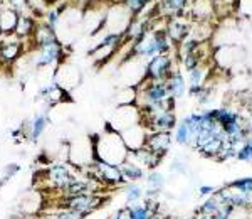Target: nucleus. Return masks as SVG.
Here are the masks:
<instances>
[{
  "label": "nucleus",
  "instance_id": "f257e3e1",
  "mask_svg": "<svg viewBox=\"0 0 252 219\" xmlns=\"http://www.w3.org/2000/svg\"><path fill=\"white\" fill-rule=\"evenodd\" d=\"M94 145V159L96 162H103L108 165H115L120 167L121 164H125L128 159L129 150L126 148L121 135L115 130H111L106 125V130L101 135H93L89 137Z\"/></svg>",
  "mask_w": 252,
  "mask_h": 219
},
{
  "label": "nucleus",
  "instance_id": "f03ea898",
  "mask_svg": "<svg viewBox=\"0 0 252 219\" xmlns=\"http://www.w3.org/2000/svg\"><path fill=\"white\" fill-rule=\"evenodd\" d=\"M133 14L126 9L125 3H113L111 9L106 12V20H104V29L108 34H120L123 36L128 31L129 24L133 22Z\"/></svg>",
  "mask_w": 252,
  "mask_h": 219
},
{
  "label": "nucleus",
  "instance_id": "7ed1b4c3",
  "mask_svg": "<svg viewBox=\"0 0 252 219\" xmlns=\"http://www.w3.org/2000/svg\"><path fill=\"white\" fill-rule=\"evenodd\" d=\"M177 71L178 70H177V66H175V61L172 59V56L160 54L148 61V64L145 66V78L150 81L165 83V81Z\"/></svg>",
  "mask_w": 252,
  "mask_h": 219
},
{
  "label": "nucleus",
  "instance_id": "20e7f679",
  "mask_svg": "<svg viewBox=\"0 0 252 219\" xmlns=\"http://www.w3.org/2000/svg\"><path fill=\"white\" fill-rule=\"evenodd\" d=\"M141 123V111L136 105H128V107H118L113 115V118L108 121V127L115 132L121 133L123 130L133 127V125Z\"/></svg>",
  "mask_w": 252,
  "mask_h": 219
},
{
  "label": "nucleus",
  "instance_id": "39448f33",
  "mask_svg": "<svg viewBox=\"0 0 252 219\" xmlns=\"http://www.w3.org/2000/svg\"><path fill=\"white\" fill-rule=\"evenodd\" d=\"M69 160L78 167H89L94 159V145L91 139H78L69 145Z\"/></svg>",
  "mask_w": 252,
  "mask_h": 219
},
{
  "label": "nucleus",
  "instance_id": "423d86ee",
  "mask_svg": "<svg viewBox=\"0 0 252 219\" xmlns=\"http://www.w3.org/2000/svg\"><path fill=\"white\" fill-rule=\"evenodd\" d=\"M54 81L59 88L64 91H71L74 86H78L81 81V73L74 64L71 63H61L58 70L54 71Z\"/></svg>",
  "mask_w": 252,
  "mask_h": 219
},
{
  "label": "nucleus",
  "instance_id": "0eeeda50",
  "mask_svg": "<svg viewBox=\"0 0 252 219\" xmlns=\"http://www.w3.org/2000/svg\"><path fill=\"white\" fill-rule=\"evenodd\" d=\"M192 17L182 15V17H173L170 19V22L166 24V34L168 37L173 40V44H180L184 42L187 37H190V31H192Z\"/></svg>",
  "mask_w": 252,
  "mask_h": 219
},
{
  "label": "nucleus",
  "instance_id": "6e6552de",
  "mask_svg": "<svg viewBox=\"0 0 252 219\" xmlns=\"http://www.w3.org/2000/svg\"><path fill=\"white\" fill-rule=\"evenodd\" d=\"M148 130L145 128V125L138 123V125H133V127L123 130L120 133L121 139H123L126 148L129 152H136V150L143 148L146 145V139H148Z\"/></svg>",
  "mask_w": 252,
  "mask_h": 219
},
{
  "label": "nucleus",
  "instance_id": "1a4fd4ad",
  "mask_svg": "<svg viewBox=\"0 0 252 219\" xmlns=\"http://www.w3.org/2000/svg\"><path fill=\"white\" fill-rule=\"evenodd\" d=\"M20 14L12 7L9 0H2L0 2V29H2V36L14 34L17 29Z\"/></svg>",
  "mask_w": 252,
  "mask_h": 219
},
{
  "label": "nucleus",
  "instance_id": "9d476101",
  "mask_svg": "<svg viewBox=\"0 0 252 219\" xmlns=\"http://www.w3.org/2000/svg\"><path fill=\"white\" fill-rule=\"evenodd\" d=\"M170 145H172V133H148L145 147L152 150L157 157L163 159L168 153Z\"/></svg>",
  "mask_w": 252,
  "mask_h": 219
},
{
  "label": "nucleus",
  "instance_id": "9b49d317",
  "mask_svg": "<svg viewBox=\"0 0 252 219\" xmlns=\"http://www.w3.org/2000/svg\"><path fill=\"white\" fill-rule=\"evenodd\" d=\"M190 17L192 20H200V22H212L215 17V3L212 0H192Z\"/></svg>",
  "mask_w": 252,
  "mask_h": 219
},
{
  "label": "nucleus",
  "instance_id": "f8f14e48",
  "mask_svg": "<svg viewBox=\"0 0 252 219\" xmlns=\"http://www.w3.org/2000/svg\"><path fill=\"white\" fill-rule=\"evenodd\" d=\"M190 3L192 0H160L158 9L168 15L170 19L182 17V15H190Z\"/></svg>",
  "mask_w": 252,
  "mask_h": 219
},
{
  "label": "nucleus",
  "instance_id": "ddd939ff",
  "mask_svg": "<svg viewBox=\"0 0 252 219\" xmlns=\"http://www.w3.org/2000/svg\"><path fill=\"white\" fill-rule=\"evenodd\" d=\"M120 170H121V176H123V181L126 184H129V182H138L145 177V169L140 167L136 162H133L129 159H126L125 164L120 165Z\"/></svg>",
  "mask_w": 252,
  "mask_h": 219
},
{
  "label": "nucleus",
  "instance_id": "4468645a",
  "mask_svg": "<svg viewBox=\"0 0 252 219\" xmlns=\"http://www.w3.org/2000/svg\"><path fill=\"white\" fill-rule=\"evenodd\" d=\"M165 84H166V90H168L172 98L178 100V98H182V96L185 95V90H187L185 78H184V74H182L180 71L173 73V74L165 81Z\"/></svg>",
  "mask_w": 252,
  "mask_h": 219
},
{
  "label": "nucleus",
  "instance_id": "2eb2a0df",
  "mask_svg": "<svg viewBox=\"0 0 252 219\" xmlns=\"http://www.w3.org/2000/svg\"><path fill=\"white\" fill-rule=\"evenodd\" d=\"M126 211L129 214V219H152V216L155 214L148 201H138L133 202V204H128Z\"/></svg>",
  "mask_w": 252,
  "mask_h": 219
},
{
  "label": "nucleus",
  "instance_id": "dca6fc26",
  "mask_svg": "<svg viewBox=\"0 0 252 219\" xmlns=\"http://www.w3.org/2000/svg\"><path fill=\"white\" fill-rule=\"evenodd\" d=\"M29 127H27V135H29L31 140H37L40 135H42L44 132H46L47 125H49V118L44 113H39V115H35L34 118H32L29 123Z\"/></svg>",
  "mask_w": 252,
  "mask_h": 219
},
{
  "label": "nucleus",
  "instance_id": "f3484780",
  "mask_svg": "<svg viewBox=\"0 0 252 219\" xmlns=\"http://www.w3.org/2000/svg\"><path fill=\"white\" fill-rule=\"evenodd\" d=\"M209 71L210 68L207 64H200L195 70L189 71V83H190V90H198V88L205 86V81L209 78Z\"/></svg>",
  "mask_w": 252,
  "mask_h": 219
},
{
  "label": "nucleus",
  "instance_id": "a211bd4d",
  "mask_svg": "<svg viewBox=\"0 0 252 219\" xmlns=\"http://www.w3.org/2000/svg\"><path fill=\"white\" fill-rule=\"evenodd\" d=\"M35 27H37V22H35L34 19L29 17V15H22V14H20L17 29H15L14 34L17 36L20 40L27 39V37H32V34H34Z\"/></svg>",
  "mask_w": 252,
  "mask_h": 219
},
{
  "label": "nucleus",
  "instance_id": "6ab92c4d",
  "mask_svg": "<svg viewBox=\"0 0 252 219\" xmlns=\"http://www.w3.org/2000/svg\"><path fill=\"white\" fill-rule=\"evenodd\" d=\"M40 204H42V196L39 192H29L20 201V209L22 214H35L40 209Z\"/></svg>",
  "mask_w": 252,
  "mask_h": 219
},
{
  "label": "nucleus",
  "instance_id": "aec40b11",
  "mask_svg": "<svg viewBox=\"0 0 252 219\" xmlns=\"http://www.w3.org/2000/svg\"><path fill=\"white\" fill-rule=\"evenodd\" d=\"M163 185H165V176L161 172L153 169L146 174V194H148V196L158 194V190H161Z\"/></svg>",
  "mask_w": 252,
  "mask_h": 219
},
{
  "label": "nucleus",
  "instance_id": "412c9836",
  "mask_svg": "<svg viewBox=\"0 0 252 219\" xmlns=\"http://www.w3.org/2000/svg\"><path fill=\"white\" fill-rule=\"evenodd\" d=\"M143 194H145V190L141 189V185L136 184V182H129V184L125 185V196H126V202H128V204L143 201Z\"/></svg>",
  "mask_w": 252,
  "mask_h": 219
},
{
  "label": "nucleus",
  "instance_id": "4be33fe9",
  "mask_svg": "<svg viewBox=\"0 0 252 219\" xmlns=\"http://www.w3.org/2000/svg\"><path fill=\"white\" fill-rule=\"evenodd\" d=\"M118 107H128V105H136V88H123L116 95Z\"/></svg>",
  "mask_w": 252,
  "mask_h": 219
},
{
  "label": "nucleus",
  "instance_id": "5701e85b",
  "mask_svg": "<svg viewBox=\"0 0 252 219\" xmlns=\"http://www.w3.org/2000/svg\"><path fill=\"white\" fill-rule=\"evenodd\" d=\"M153 0H123V3L126 5V9L133 14V17H138V15L145 14V9L150 7Z\"/></svg>",
  "mask_w": 252,
  "mask_h": 219
},
{
  "label": "nucleus",
  "instance_id": "b1692460",
  "mask_svg": "<svg viewBox=\"0 0 252 219\" xmlns=\"http://www.w3.org/2000/svg\"><path fill=\"white\" fill-rule=\"evenodd\" d=\"M235 159L239 162H252V133L247 137V140L244 142L241 147L237 148Z\"/></svg>",
  "mask_w": 252,
  "mask_h": 219
},
{
  "label": "nucleus",
  "instance_id": "393cba45",
  "mask_svg": "<svg viewBox=\"0 0 252 219\" xmlns=\"http://www.w3.org/2000/svg\"><path fill=\"white\" fill-rule=\"evenodd\" d=\"M230 187L239 190V192L246 194V196H252V177H241L230 182Z\"/></svg>",
  "mask_w": 252,
  "mask_h": 219
},
{
  "label": "nucleus",
  "instance_id": "a878e982",
  "mask_svg": "<svg viewBox=\"0 0 252 219\" xmlns=\"http://www.w3.org/2000/svg\"><path fill=\"white\" fill-rule=\"evenodd\" d=\"M187 169H189V165H187V160L184 157H175L172 165H170V170L175 174H187Z\"/></svg>",
  "mask_w": 252,
  "mask_h": 219
},
{
  "label": "nucleus",
  "instance_id": "bb28decb",
  "mask_svg": "<svg viewBox=\"0 0 252 219\" xmlns=\"http://www.w3.org/2000/svg\"><path fill=\"white\" fill-rule=\"evenodd\" d=\"M227 219H249V209L235 208L232 213L229 214V218Z\"/></svg>",
  "mask_w": 252,
  "mask_h": 219
},
{
  "label": "nucleus",
  "instance_id": "cd10ccee",
  "mask_svg": "<svg viewBox=\"0 0 252 219\" xmlns=\"http://www.w3.org/2000/svg\"><path fill=\"white\" fill-rule=\"evenodd\" d=\"M217 190L219 189H215L214 185H198V196H202L204 199H207V197L214 196Z\"/></svg>",
  "mask_w": 252,
  "mask_h": 219
},
{
  "label": "nucleus",
  "instance_id": "c85d7f7f",
  "mask_svg": "<svg viewBox=\"0 0 252 219\" xmlns=\"http://www.w3.org/2000/svg\"><path fill=\"white\" fill-rule=\"evenodd\" d=\"M111 219H129V214H128V211H126V209H121V211H118V213Z\"/></svg>",
  "mask_w": 252,
  "mask_h": 219
},
{
  "label": "nucleus",
  "instance_id": "c756f323",
  "mask_svg": "<svg viewBox=\"0 0 252 219\" xmlns=\"http://www.w3.org/2000/svg\"><path fill=\"white\" fill-rule=\"evenodd\" d=\"M212 2H214V3H217V2H220V0H212Z\"/></svg>",
  "mask_w": 252,
  "mask_h": 219
},
{
  "label": "nucleus",
  "instance_id": "7c9ffc66",
  "mask_svg": "<svg viewBox=\"0 0 252 219\" xmlns=\"http://www.w3.org/2000/svg\"><path fill=\"white\" fill-rule=\"evenodd\" d=\"M0 37H2V29H0Z\"/></svg>",
  "mask_w": 252,
  "mask_h": 219
}]
</instances>
